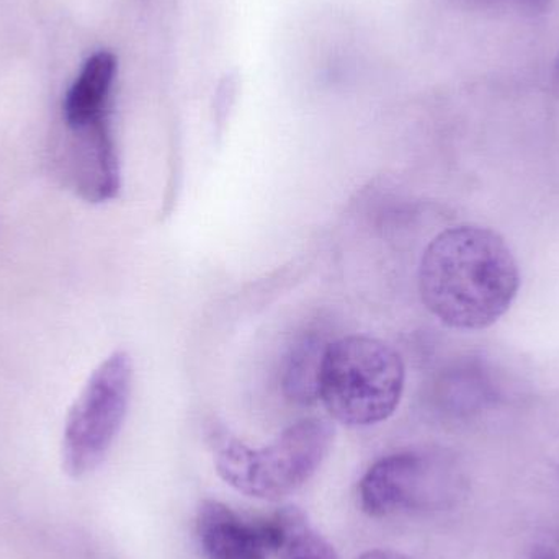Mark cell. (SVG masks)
Instances as JSON below:
<instances>
[{
    "instance_id": "1",
    "label": "cell",
    "mask_w": 559,
    "mask_h": 559,
    "mask_svg": "<svg viewBox=\"0 0 559 559\" xmlns=\"http://www.w3.org/2000/svg\"><path fill=\"white\" fill-rule=\"evenodd\" d=\"M521 286L508 242L481 226L440 233L424 251L419 293L439 321L459 331H481L508 312Z\"/></svg>"
},
{
    "instance_id": "2",
    "label": "cell",
    "mask_w": 559,
    "mask_h": 559,
    "mask_svg": "<svg viewBox=\"0 0 559 559\" xmlns=\"http://www.w3.org/2000/svg\"><path fill=\"white\" fill-rule=\"evenodd\" d=\"M404 384L406 367L390 344L370 335H345L329 342L322 355L318 400L344 426H377L400 406Z\"/></svg>"
},
{
    "instance_id": "3",
    "label": "cell",
    "mask_w": 559,
    "mask_h": 559,
    "mask_svg": "<svg viewBox=\"0 0 559 559\" xmlns=\"http://www.w3.org/2000/svg\"><path fill=\"white\" fill-rule=\"evenodd\" d=\"M334 442V427L324 419L298 420L261 449L225 440L216 452L219 478L248 498L282 501L321 468Z\"/></svg>"
},
{
    "instance_id": "4",
    "label": "cell",
    "mask_w": 559,
    "mask_h": 559,
    "mask_svg": "<svg viewBox=\"0 0 559 559\" xmlns=\"http://www.w3.org/2000/svg\"><path fill=\"white\" fill-rule=\"evenodd\" d=\"M133 360L124 350L108 355L69 411L62 433V466L72 478L97 469L114 447L130 407Z\"/></svg>"
},
{
    "instance_id": "5",
    "label": "cell",
    "mask_w": 559,
    "mask_h": 559,
    "mask_svg": "<svg viewBox=\"0 0 559 559\" xmlns=\"http://www.w3.org/2000/svg\"><path fill=\"white\" fill-rule=\"evenodd\" d=\"M452 489L449 469L439 460L420 452L383 456L358 483L361 511L374 519L397 512L437 508Z\"/></svg>"
},
{
    "instance_id": "6",
    "label": "cell",
    "mask_w": 559,
    "mask_h": 559,
    "mask_svg": "<svg viewBox=\"0 0 559 559\" xmlns=\"http://www.w3.org/2000/svg\"><path fill=\"white\" fill-rule=\"evenodd\" d=\"M71 131L64 173L79 197L88 203H105L120 192L121 176L110 120Z\"/></svg>"
},
{
    "instance_id": "7",
    "label": "cell",
    "mask_w": 559,
    "mask_h": 559,
    "mask_svg": "<svg viewBox=\"0 0 559 559\" xmlns=\"http://www.w3.org/2000/svg\"><path fill=\"white\" fill-rule=\"evenodd\" d=\"M197 534L209 559H269L274 551L271 518L246 521L228 506L212 499L200 506Z\"/></svg>"
},
{
    "instance_id": "8",
    "label": "cell",
    "mask_w": 559,
    "mask_h": 559,
    "mask_svg": "<svg viewBox=\"0 0 559 559\" xmlns=\"http://www.w3.org/2000/svg\"><path fill=\"white\" fill-rule=\"evenodd\" d=\"M117 68V58L110 51L95 52L84 62L62 102V118L68 130H78L108 118Z\"/></svg>"
},
{
    "instance_id": "9",
    "label": "cell",
    "mask_w": 559,
    "mask_h": 559,
    "mask_svg": "<svg viewBox=\"0 0 559 559\" xmlns=\"http://www.w3.org/2000/svg\"><path fill=\"white\" fill-rule=\"evenodd\" d=\"M274 554L278 559H338L334 547L309 524L299 509L286 508L272 515Z\"/></svg>"
},
{
    "instance_id": "10",
    "label": "cell",
    "mask_w": 559,
    "mask_h": 559,
    "mask_svg": "<svg viewBox=\"0 0 559 559\" xmlns=\"http://www.w3.org/2000/svg\"><path fill=\"white\" fill-rule=\"evenodd\" d=\"M329 342L311 332L305 335L289 352L286 360L283 388L286 396L299 404H311L318 400L319 370L322 355Z\"/></svg>"
},
{
    "instance_id": "11",
    "label": "cell",
    "mask_w": 559,
    "mask_h": 559,
    "mask_svg": "<svg viewBox=\"0 0 559 559\" xmlns=\"http://www.w3.org/2000/svg\"><path fill=\"white\" fill-rule=\"evenodd\" d=\"M485 3H515V5L525 7V9L542 10L547 7L548 0H479Z\"/></svg>"
},
{
    "instance_id": "12",
    "label": "cell",
    "mask_w": 559,
    "mask_h": 559,
    "mask_svg": "<svg viewBox=\"0 0 559 559\" xmlns=\"http://www.w3.org/2000/svg\"><path fill=\"white\" fill-rule=\"evenodd\" d=\"M357 559H409L403 554L393 550H368L361 554Z\"/></svg>"
},
{
    "instance_id": "13",
    "label": "cell",
    "mask_w": 559,
    "mask_h": 559,
    "mask_svg": "<svg viewBox=\"0 0 559 559\" xmlns=\"http://www.w3.org/2000/svg\"><path fill=\"white\" fill-rule=\"evenodd\" d=\"M555 71H557V74H558V78H559V56H558V61H557V68H555Z\"/></svg>"
}]
</instances>
